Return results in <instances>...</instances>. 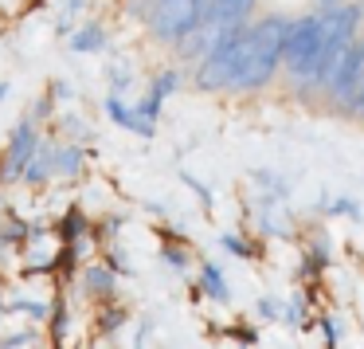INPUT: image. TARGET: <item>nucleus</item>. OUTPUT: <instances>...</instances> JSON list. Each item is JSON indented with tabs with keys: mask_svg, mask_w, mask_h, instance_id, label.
I'll return each mask as SVG.
<instances>
[{
	"mask_svg": "<svg viewBox=\"0 0 364 349\" xmlns=\"http://www.w3.org/2000/svg\"><path fill=\"white\" fill-rule=\"evenodd\" d=\"M243 32H247V24L220 28L215 43L196 59V75H192V83H196L200 95H220V90H231L235 71H239V63H243Z\"/></svg>",
	"mask_w": 364,
	"mask_h": 349,
	"instance_id": "obj_1",
	"label": "nucleus"
},
{
	"mask_svg": "<svg viewBox=\"0 0 364 349\" xmlns=\"http://www.w3.org/2000/svg\"><path fill=\"white\" fill-rule=\"evenodd\" d=\"M204 20V0H149V16L145 28L157 43L173 48L181 36H188L192 28Z\"/></svg>",
	"mask_w": 364,
	"mask_h": 349,
	"instance_id": "obj_2",
	"label": "nucleus"
},
{
	"mask_svg": "<svg viewBox=\"0 0 364 349\" xmlns=\"http://www.w3.org/2000/svg\"><path fill=\"white\" fill-rule=\"evenodd\" d=\"M40 142H43V137H40V130H36V122H32V118L16 122V130H12L9 145H4V161H0V181H4V184L20 181V173H24L28 157L36 153V145H40Z\"/></svg>",
	"mask_w": 364,
	"mask_h": 349,
	"instance_id": "obj_3",
	"label": "nucleus"
},
{
	"mask_svg": "<svg viewBox=\"0 0 364 349\" xmlns=\"http://www.w3.org/2000/svg\"><path fill=\"white\" fill-rule=\"evenodd\" d=\"M102 110H106V118H110L114 126L129 130V134L145 137V142H149V137L157 134V126H149V122H141V114H137L134 106H126V98H122L118 90H110V95L102 98Z\"/></svg>",
	"mask_w": 364,
	"mask_h": 349,
	"instance_id": "obj_4",
	"label": "nucleus"
},
{
	"mask_svg": "<svg viewBox=\"0 0 364 349\" xmlns=\"http://www.w3.org/2000/svg\"><path fill=\"white\" fill-rule=\"evenodd\" d=\"M251 12H255V0H204V20L215 28L247 24Z\"/></svg>",
	"mask_w": 364,
	"mask_h": 349,
	"instance_id": "obj_5",
	"label": "nucleus"
},
{
	"mask_svg": "<svg viewBox=\"0 0 364 349\" xmlns=\"http://www.w3.org/2000/svg\"><path fill=\"white\" fill-rule=\"evenodd\" d=\"M20 181L32 184V189H48V184L55 181V145H48V142L36 145V153L28 157L24 173H20Z\"/></svg>",
	"mask_w": 364,
	"mask_h": 349,
	"instance_id": "obj_6",
	"label": "nucleus"
},
{
	"mask_svg": "<svg viewBox=\"0 0 364 349\" xmlns=\"http://www.w3.org/2000/svg\"><path fill=\"white\" fill-rule=\"evenodd\" d=\"M364 98V40H360V51H356V63L353 71H348V79L341 83V90L333 95V103H337L341 114H356V103Z\"/></svg>",
	"mask_w": 364,
	"mask_h": 349,
	"instance_id": "obj_7",
	"label": "nucleus"
},
{
	"mask_svg": "<svg viewBox=\"0 0 364 349\" xmlns=\"http://www.w3.org/2000/svg\"><path fill=\"white\" fill-rule=\"evenodd\" d=\"M82 291L95 302H110L114 294H118V271H110L106 263H90V267L82 271Z\"/></svg>",
	"mask_w": 364,
	"mask_h": 349,
	"instance_id": "obj_8",
	"label": "nucleus"
},
{
	"mask_svg": "<svg viewBox=\"0 0 364 349\" xmlns=\"http://www.w3.org/2000/svg\"><path fill=\"white\" fill-rule=\"evenodd\" d=\"M106 43H110V36H106V28L98 20H90L82 28H71V36H67V48L75 56H98V51H106Z\"/></svg>",
	"mask_w": 364,
	"mask_h": 349,
	"instance_id": "obj_9",
	"label": "nucleus"
},
{
	"mask_svg": "<svg viewBox=\"0 0 364 349\" xmlns=\"http://www.w3.org/2000/svg\"><path fill=\"white\" fill-rule=\"evenodd\" d=\"M82 165H87V153H82L79 142L55 145V177H67V181H75V177L82 173Z\"/></svg>",
	"mask_w": 364,
	"mask_h": 349,
	"instance_id": "obj_10",
	"label": "nucleus"
},
{
	"mask_svg": "<svg viewBox=\"0 0 364 349\" xmlns=\"http://www.w3.org/2000/svg\"><path fill=\"white\" fill-rule=\"evenodd\" d=\"M200 291L208 294V298H215V302H231V286H228V278H223V271L215 267V263H204L200 267Z\"/></svg>",
	"mask_w": 364,
	"mask_h": 349,
	"instance_id": "obj_11",
	"label": "nucleus"
},
{
	"mask_svg": "<svg viewBox=\"0 0 364 349\" xmlns=\"http://www.w3.org/2000/svg\"><path fill=\"white\" fill-rule=\"evenodd\" d=\"M48 325H51V345H59L67 338V325H71V306H67L63 294H55L48 302Z\"/></svg>",
	"mask_w": 364,
	"mask_h": 349,
	"instance_id": "obj_12",
	"label": "nucleus"
},
{
	"mask_svg": "<svg viewBox=\"0 0 364 349\" xmlns=\"http://www.w3.org/2000/svg\"><path fill=\"white\" fill-rule=\"evenodd\" d=\"M87 228H90V220L82 216V208H79V204H75V208H67V212H63V220L55 224V231H59L63 239H82V236H87Z\"/></svg>",
	"mask_w": 364,
	"mask_h": 349,
	"instance_id": "obj_13",
	"label": "nucleus"
},
{
	"mask_svg": "<svg viewBox=\"0 0 364 349\" xmlns=\"http://www.w3.org/2000/svg\"><path fill=\"white\" fill-rule=\"evenodd\" d=\"M176 87H181V71H176V67H165L161 75H153V83H149V98L165 103L168 95H176Z\"/></svg>",
	"mask_w": 364,
	"mask_h": 349,
	"instance_id": "obj_14",
	"label": "nucleus"
},
{
	"mask_svg": "<svg viewBox=\"0 0 364 349\" xmlns=\"http://www.w3.org/2000/svg\"><path fill=\"white\" fill-rule=\"evenodd\" d=\"M251 181L262 184V189H267V197H274V200H286V197H290V184H286L278 173H270V169H255Z\"/></svg>",
	"mask_w": 364,
	"mask_h": 349,
	"instance_id": "obj_15",
	"label": "nucleus"
},
{
	"mask_svg": "<svg viewBox=\"0 0 364 349\" xmlns=\"http://www.w3.org/2000/svg\"><path fill=\"white\" fill-rule=\"evenodd\" d=\"M106 83H110V90H129V83H134V67L126 63V59H114L110 67H106Z\"/></svg>",
	"mask_w": 364,
	"mask_h": 349,
	"instance_id": "obj_16",
	"label": "nucleus"
},
{
	"mask_svg": "<svg viewBox=\"0 0 364 349\" xmlns=\"http://www.w3.org/2000/svg\"><path fill=\"white\" fill-rule=\"evenodd\" d=\"M220 247H223V251H231L235 259H255V255H259V251H255V244H247L243 236H235V231H223Z\"/></svg>",
	"mask_w": 364,
	"mask_h": 349,
	"instance_id": "obj_17",
	"label": "nucleus"
},
{
	"mask_svg": "<svg viewBox=\"0 0 364 349\" xmlns=\"http://www.w3.org/2000/svg\"><path fill=\"white\" fill-rule=\"evenodd\" d=\"M126 322H129V310H122V306H110L102 318H98V333H102V338H114V333H118Z\"/></svg>",
	"mask_w": 364,
	"mask_h": 349,
	"instance_id": "obj_18",
	"label": "nucleus"
},
{
	"mask_svg": "<svg viewBox=\"0 0 364 349\" xmlns=\"http://www.w3.org/2000/svg\"><path fill=\"white\" fill-rule=\"evenodd\" d=\"M321 212H325V216H348V220H360L364 208L356 204L353 197H337V200H329V204H325Z\"/></svg>",
	"mask_w": 364,
	"mask_h": 349,
	"instance_id": "obj_19",
	"label": "nucleus"
},
{
	"mask_svg": "<svg viewBox=\"0 0 364 349\" xmlns=\"http://www.w3.org/2000/svg\"><path fill=\"white\" fill-rule=\"evenodd\" d=\"M9 310H16V314L32 318V322H48V302H28V298H20V302H12Z\"/></svg>",
	"mask_w": 364,
	"mask_h": 349,
	"instance_id": "obj_20",
	"label": "nucleus"
},
{
	"mask_svg": "<svg viewBox=\"0 0 364 349\" xmlns=\"http://www.w3.org/2000/svg\"><path fill=\"white\" fill-rule=\"evenodd\" d=\"M161 106H165V103H157V98H149V95H145V98H137V103H134V110L141 114V122H149V126H157V118H161Z\"/></svg>",
	"mask_w": 364,
	"mask_h": 349,
	"instance_id": "obj_21",
	"label": "nucleus"
},
{
	"mask_svg": "<svg viewBox=\"0 0 364 349\" xmlns=\"http://www.w3.org/2000/svg\"><path fill=\"white\" fill-rule=\"evenodd\" d=\"M161 259H165L168 267H176V271H184V267H188V255H184L176 244H165V247H161Z\"/></svg>",
	"mask_w": 364,
	"mask_h": 349,
	"instance_id": "obj_22",
	"label": "nucleus"
},
{
	"mask_svg": "<svg viewBox=\"0 0 364 349\" xmlns=\"http://www.w3.org/2000/svg\"><path fill=\"white\" fill-rule=\"evenodd\" d=\"M301 314H306V302H301V298H290V306H282V318L290 325H306V318H301Z\"/></svg>",
	"mask_w": 364,
	"mask_h": 349,
	"instance_id": "obj_23",
	"label": "nucleus"
},
{
	"mask_svg": "<svg viewBox=\"0 0 364 349\" xmlns=\"http://www.w3.org/2000/svg\"><path fill=\"white\" fill-rule=\"evenodd\" d=\"M317 330H321L325 345H337V341H341V330H337V322H333V318H317Z\"/></svg>",
	"mask_w": 364,
	"mask_h": 349,
	"instance_id": "obj_24",
	"label": "nucleus"
},
{
	"mask_svg": "<svg viewBox=\"0 0 364 349\" xmlns=\"http://www.w3.org/2000/svg\"><path fill=\"white\" fill-rule=\"evenodd\" d=\"M228 338L243 341V345H259V330H251V325H231Z\"/></svg>",
	"mask_w": 364,
	"mask_h": 349,
	"instance_id": "obj_25",
	"label": "nucleus"
},
{
	"mask_svg": "<svg viewBox=\"0 0 364 349\" xmlns=\"http://www.w3.org/2000/svg\"><path fill=\"white\" fill-rule=\"evenodd\" d=\"M259 318H282V302L278 298H259Z\"/></svg>",
	"mask_w": 364,
	"mask_h": 349,
	"instance_id": "obj_26",
	"label": "nucleus"
},
{
	"mask_svg": "<svg viewBox=\"0 0 364 349\" xmlns=\"http://www.w3.org/2000/svg\"><path fill=\"white\" fill-rule=\"evenodd\" d=\"M32 341H36V330H20V333L0 338V345H32Z\"/></svg>",
	"mask_w": 364,
	"mask_h": 349,
	"instance_id": "obj_27",
	"label": "nucleus"
},
{
	"mask_svg": "<svg viewBox=\"0 0 364 349\" xmlns=\"http://www.w3.org/2000/svg\"><path fill=\"white\" fill-rule=\"evenodd\" d=\"M181 177H184V184H188V189H196V197H200V200H204V208H212V192H208V189H204V184H200V181H196V177H188V173H181Z\"/></svg>",
	"mask_w": 364,
	"mask_h": 349,
	"instance_id": "obj_28",
	"label": "nucleus"
},
{
	"mask_svg": "<svg viewBox=\"0 0 364 349\" xmlns=\"http://www.w3.org/2000/svg\"><path fill=\"white\" fill-rule=\"evenodd\" d=\"M51 98H67V103H71L75 87H71V83H63V79H55V83H51Z\"/></svg>",
	"mask_w": 364,
	"mask_h": 349,
	"instance_id": "obj_29",
	"label": "nucleus"
},
{
	"mask_svg": "<svg viewBox=\"0 0 364 349\" xmlns=\"http://www.w3.org/2000/svg\"><path fill=\"white\" fill-rule=\"evenodd\" d=\"M51 103H55V98H51V95H43V98H40V103H36V106H32V114H36V122H43V118H51Z\"/></svg>",
	"mask_w": 364,
	"mask_h": 349,
	"instance_id": "obj_30",
	"label": "nucleus"
},
{
	"mask_svg": "<svg viewBox=\"0 0 364 349\" xmlns=\"http://www.w3.org/2000/svg\"><path fill=\"white\" fill-rule=\"evenodd\" d=\"M333 4H341V0H317V12H325V9H333Z\"/></svg>",
	"mask_w": 364,
	"mask_h": 349,
	"instance_id": "obj_31",
	"label": "nucleus"
},
{
	"mask_svg": "<svg viewBox=\"0 0 364 349\" xmlns=\"http://www.w3.org/2000/svg\"><path fill=\"white\" fill-rule=\"evenodd\" d=\"M0 263H4V244H0Z\"/></svg>",
	"mask_w": 364,
	"mask_h": 349,
	"instance_id": "obj_32",
	"label": "nucleus"
},
{
	"mask_svg": "<svg viewBox=\"0 0 364 349\" xmlns=\"http://www.w3.org/2000/svg\"><path fill=\"white\" fill-rule=\"evenodd\" d=\"M0 310H4V302H0Z\"/></svg>",
	"mask_w": 364,
	"mask_h": 349,
	"instance_id": "obj_33",
	"label": "nucleus"
}]
</instances>
